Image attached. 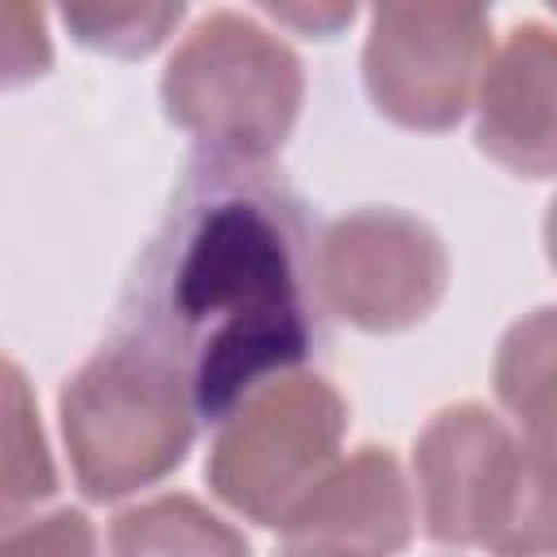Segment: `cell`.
<instances>
[{"label":"cell","instance_id":"7","mask_svg":"<svg viewBox=\"0 0 557 557\" xmlns=\"http://www.w3.org/2000/svg\"><path fill=\"white\" fill-rule=\"evenodd\" d=\"M313 283L335 318L370 335H392L418 326L444 300L448 252L422 218L370 205L322 231Z\"/></svg>","mask_w":557,"mask_h":557},{"label":"cell","instance_id":"1","mask_svg":"<svg viewBox=\"0 0 557 557\" xmlns=\"http://www.w3.org/2000/svg\"><path fill=\"white\" fill-rule=\"evenodd\" d=\"M305 244L300 200L278 178L205 157L135 265L117 335L157 352L196 413L222 422L313 348Z\"/></svg>","mask_w":557,"mask_h":557},{"label":"cell","instance_id":"16","mask_svg":"<svg viewBox=\"0 0 557 557\" xmlns=\"http://www.w3.org/2000/svg\"><path fill=\"white\" fill-rule=\"evenodd\" d=\"M283 557H361V553H348V548H326V544H287Z\"/></svg>","mask_w":557,"mask_h":557},{"label":"cell","instance_id":"2","mask_svg":"<svg viewBox=\"0 0 557 557\" xmlns=\"http://www.w3.org/2000/svg\"><path fill=\"white\" fill-rule=\"evenodd\" d=\"M422 531L487 557H557V479L487 405H444L413 440Z\"/></svg>","mask_w":557,"mask_h":557},{"label":"cell","instance_id":"17","mask_svg":"<svg viewBox=\"0 0 557 557\" xmlns=\"http://www.w3.org/2000/svg\"><path fill=\"white\" fill-rule=\"evenodd\" d=\"M544 252H548V265L557 270V196L548 200V213H544Z\"/></svg>","mask_w":557,"mask_h":557},{"label":"cell","instance_id":"6","mask_svg":"<svg viewBox=\"0 0 557 557\" xmlns=\"http://www.w3.org/2000/svg\"><path fill=\"white\" fill-rule=\"evenodd\" d=\"M487 57L492 13L483 4H379L361 48V78L387 122L409 131H448L474 104Z\"/></svg>","mask_w":557,"mask_h":557},{"label":"cell","instance_id":"5","mask_svg":"<svg viewBox=\"0 0 557 557\" xmlns=\"http://www.w3.org/2000/svg\"><path fill=\"white\" fill-rule=\"evenodd\" d=\"M348 405L322 374L287 370L252 387L209 444L205 479L222 505L257 527H283L287 513L339 461Z\"/></svg>","mask_w":557,"mask_h":557},{"label":"cell","instance_id":"15","mask_svg":"<svg viewBox=\"0 0 557 557\" xmlns=\"http://www.w3.org/2000/svg\"><path fill=\"white\" fill-rule=\"evenodd\" d=\"M270 13H274L278 22H300V26H313L318 35H331L339 22H352L357 9H352V4H335V9H313V13H309V9H270Z\"/></svg>","mask_w":557,"mask_h":557},{"label":"cell","instance_id":"14","mask_svg":"<svg viewBox=\"0 0 557 557\" xmlns=\"http://www.w3.org/2000/svg\"><path fill=\"white\" fill-rule=\"evenodd\" d=\"M0 557H96V531L78 509L4 522Z\"/></svg>","mask_w":557,"mask_h":557},{"label":"cell","instance_id":"3","mask_svg":"<svg viewBox=\"0 0 557 557\" xmlns=\"http://www.w3.org/2000/svg\"><path fill=\"white\" fill-rule=\"evenodd\" d=\"M305 65L287 39L239 9L205 13L161 70L165 117L209 157L261 165L300 117Z\"/></svg>","mask_w":557,"mask_h":557},{"label":"cell","instance_id":"10","mask_svg":"<svg viewBox=\"0 0 557 557\" xmlns=\"http://www.w3.org/2000/svg\"><path fill=\"white\" fill-rule=\"evenodd\" d=\"M492 383L531 457L557 479V305L522 313L500 335Z\"/></svg>","mask_w":557,"mask_h":557},{"label":"cell","instance_id":"11","mask_svg":"<svg viewBox=\"0 0 557 557\" xmlns=\"http://www.w3.org/2000/svg\"><path fill=\"white\" fill-rule=\"evenodd\" d=\"M113 557H252L244 531L183 492L122 509L109 522Z\"/></svg>","mask_w":557,"mask_h":557},{"label":"cell","instance_id":"4","mask_svg":"<svg viewBox=\"0 0 557 557\" xmlns=\"http://www.w3.org/2000/svg\"><path fill=\"white\" fill-rule=\"evenodd\" d=\"M70 470L91 500H117L183 466L196 435L187 383L144 344L113 335L57 396Z\"/></svg>","mask_w":557,"mask_h":557},{"label":"cell","instance_id":"13","mask_svg":"<svg viewBox=\"0 0 557 557\" xmlns=\"http://www.w3.org/2000/svg\"><path fill=\"white\" fill-rule=\"evenodd\" d=\"M61 22L87 48L113 57H148L183 22V4H65Z\"/></svg>","mask_w":557,"mask_h":557},{"label":"cell","instance_id":"8","mask_svg":"<svg viewBox=\"0 0 557 557\" xmlns=\"http://www.w3.org/2000/svg\"><path fill=\"white\" fill-rule=\"evenodd\" d=\"M474 144L518 178L557 174V30L513 22L474 96Z\"/></svg>","mask_w":557,"mask_h":557},{"label":"cell","instance_id":"9","mask_svg":"<svg viewBox=\"0 0 557 557\" xmlns=\"http://www.w3.org/2000/svg\"><path fill=\"white\" fill-rule=\"evenodd\" d=\"M278 531L287 544H326L361 557L405 553L413 540V492L396 453L366 444L339 457Z\"/></svg>","mask_w":557,"mask_h":557},{"label":"cell","instance_id":"12","mask_svg":"<svg viewBox=\"0 0 557 557\" xmlns=\"http://www.w3.org/2000/svg\"><path fill=\"white\" fill-rule=\"evenodd\" d=\"M57 492V470L39 431L35 400L22 370L4 366V522H17L22 509H35Z\"/></svg>","mask_w":557,"mask_h":557}]
</instances>
